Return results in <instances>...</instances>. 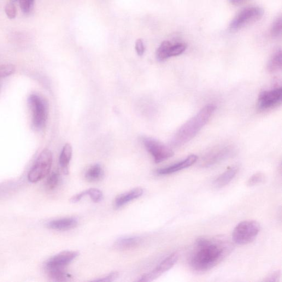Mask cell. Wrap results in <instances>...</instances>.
Here are the masks:
<instances>
[{
    "instance_id": "6da1fadb",
    "label": "cell",
    "mask_w": 282,
    "mask_h": 282,
    "mask_svg": "<svg viewBox=\"0 0 282 282\" xmlns=\"http://www.w3.org/2000/svg\"><path fill=\"white\" fill-rule=\"evenodd\" d=\"M195 249L190 258L191 267L196 271L204 272L213 268L227 254V246L204 238L197 239Z\"/></svg>"
},
{
    "instance_id": "7a4b0ae2",
    "label": "cell",
    "mask_w": 282,
    "mask_h": 282,
    "mask_svg": "<svg viewBox=\"0 0 282 282\" xmlns=\"http://www.w3.org/2000/svg\"><path fill=\"white\" fill-rule=\"evenodd\" d=\"M216 109L214 104L205 105L175 133L172 139V145L174 147H180L189 142L206 124Z\"/></svg>"
},
{
    "instance_id": "3957f363",
    "label": "cell",
    "mask_w": 282,
    "mask_h": 282,
    "mask_svg": "<svg viewBox=\"0 0 282 282\" xmlns=\"http://www.w3.org/2000/svg\"><path fill=\"white\" fill-rule=\"evenodd\" d=\"M260 230L259 223L255 221H245L239 223L232 233L233 242L238 245L249 244L256 239Z\"/></svg>"
},
{
    "instance_id": "277c9868",
    "label": "cell",
    "mask_w": 282,
    "mask_h": 282,
    "mask_svg": "<svg viewBox=\"0 0 282 282\" xmlns=\"http://www.w3.org/2000/svg\"><path fill=\"white\" fill-rule=\"evenodd\" d=\"M28 104L32 113L33 126L38 130L43 129L48 120V103L43 97L37 95H32L28 98Z\"/></svg>"
},
{
    "instance_id": "5b68a950",
    "label": "cell",
    "mask_w": 282,
    "mask_h": 282,
    "mask_svg": "<svg viewBox=\"0 0 282 282\" xmlns=\"http://www.w3.org/2000/svg\"><path fill=\"white\" fill-rule=\"evenodd\" d=\"M52 163L51 152L45 149L40 154L34 166L29 172L28 180L31 183H36L48 175Z\"/></svg>"
},
{
    "instance_id": "8992f818",
    "label": "cell",
    "mask_w": 282,
    "mask_h": 282,
    "mask_svg": "<svg viewBox=\"0 0 282 282\" xmlns=\"http://www.w3.org/2000/svg\"><path fill=\"white\" fill-rule=\"evenodd\" d=\"M264 14V11L259 7H250L246 8L234 18L231 22L229 28L232 31H237L261 19Z\"/></svg>"
},
{
    "instance_id": "52a82bcc",
    "label": "cell",
    "mask_w": 282,
    "mask_h": 282,
    "mask_svg": "<svg viewBox=\"0 0 282 282\" xmlns=\"http://www.w3.org/2000/svg\"><path fill=\"white\" fill-rule=\"evenodd\" d=\"M235 152L231 145H222L212 149L204 155L201 160V166L209 167L232 156Z\"/></svg>"
},
{
    "instance_id": "ba28073f",
    "label": "cell",
    "mask_w": 282,
    "mask_h": 282,
    "mask_svg": "<svg viewBox=\"0 0 282 282\" xmlns=\"http://www.w3.org/2000/svg\"><path fill=\"white\" fill-rule=\"evenodd\" d=\"M143 143L156 163L162 162L174 156V152L171 149L158 140L144 138Z\"/></svg>"
},
{
    "instance_id": "9c48e42d",
    "label": "cell",
    "mask_w": 282,
    "mask_h": 282,
    "mask_svg": "<svg viewBox=\"0 0 282 282\" xmlns=\"http://www.w3.org/2000/svg\"><path fill=\"white\" fill-rule=\"evenodd\" d=\"M282 89L281 87L262 92L258 98V109L264 110L273 108L281 101Z\"/></svg>"
},
{
    "instance_id": "30bf717a",
    "label": "cell",
    "mask_w": 282,
    "mask_h": 282,
    "mask_svg": "<svg viewBox=\"0 0 282 282\" xmlns=\"http://www.w3.org/2000/svg\"><path fill=\"white\" fill-rule=\"evenodd\" d=\"M78 251H66L60 252L52 257L47 262L46 269L47 271L52 270L64 269L68 264L78 257Z\"/></svg>"
},
{
    "instance_id": "8fae6325",
    "label": "cell",
    "mask_w": 282,
    "mask_h": 282,
    "mask_svg": "<svg viewBox=\"0 0 282 282\" xmlns=\"http://www.w3.org/2000/svg\"><path fill=\"white\" fill-rule=\"evenodd\" d=\"M178 253L174 252L164 259L152 271L143 275L138 281H151L160 277L162 274L169 271L175 265L178 260Z\"/></svg>"
},
{
    "instance_id": "7c38bea8",
    "label": "cell",
    "mask_w": 282,
    "mask_h": 282,
    "mask_svg": "<svg viewBox=\"0 0 282 282\" xmlns=\"http://www.w3.org/2000/svg\"><path fill=\"white\" fill-rule=\"evenodd\" d=\"M197 160L198 157L196 155H190L184 160L175 163L173 165L158 170L157 173L159 175H164L179 172L180 170L191 167L197 162Z\"/></svg>"
},
{
    "instance_id": "4fadbf2b",
    "label": "cell",
    "mask_w": 282,
    "mask_h": 282,
    "mask_svg": "<svg viewBox=\"0 0 282 282\" xmlns=\"http://www.w3.org/2000/svg\"><path fill=\"white\" fill-rule=\"evenodd\" d=\"M78 225V220L72 217L52 221L48 223V226L54 230L64 231L73 229Z\"/></svg>"
},
{
    "instance_id": "5bb4252c",
    "label": "cell",
    "mask_w": 282,
    "mask_h": 282,
    "mask_svg": "<svg viewBox=\"0 0 282 282\" xmlns=\"http://www.w3.org/2000/svg\"><path fill=\"white\" fill-rule=\"evenodd\" d=\"M143 241L142 238L137 236L123 237L117 239L115 246L117 249L130 250L138 246L143 243Z\"/></svg>"
},
{
    "instance_id": "9a60e30c",
    "label": "cell",
    "mask_w": 282,
    "mask_h": 282,
    "mask_svg": "<svg viewBox=\"0 0 282 282\" xmlns=\"http://www.w3.org/2000/svg\"><path fill=\"white\" fill-rule=\"evenodd\" d=\"M144 191L141 188H136L130 191L122 194L117 197L115 201V206L116 208H120L123 205L131 202L133 199H136L143 195Z\"/></svg>"
},
{
    "instance_id": "2e32d148",
    "label": "cell",
    "mask_w": 282,
    "mask_h": 282,
    "mask_svg": "<svg viewBox=\"0 0 282 282\" xmlns=\"http://www.w3.org/2000/svg\"><path fill=\"white\" fill-rule=\"evenodd\" d=\"M238 171L237 167H233L219 176L214 181L216 187L222 188L228 185L235 177Z\"/></svg>"
},
{
    "instance_id": "e0dca14e",
    "label": "cell",
    "mask_w": 282,
    "mask_h": 282,
    "mask_svg": "<svg viewBox=\"0 0 282 282\" xmlns=\"http://www.w3.org/2000/svg\"><path fill=\"white\" fill-rule=\"evenodd\" d=\"M73 155L72 145L67 144L63 148L59 159L60 165L64 174L68 173V165Z\"/></svg>"
},
{
    "instance_id": "ac0fdd59",
    "label": "cell",
    "mask_w": 282,
    "mask_h": 282,
    "mask_svg": "<svg viewBox=\"0 0 282 282\" xmlns=\"http://www.w3.org/2000/svg\"><path fill=\"white\" fill-rule=\"evenodd\" d=\"M104 175L102 167L99 164H96L90 167L85 174L86 179L90 182H96L101 180Z\"/></svg>"
},
{
    "instance_id": "d6986e66",
    "label": "cell",
    "mask_w": 282,
    "mask_h": 282,
    "mask_svg": "<svg viewBox=\"0 0 282 282\" xmlns=\"http://www.w3.org/2000/svg\"><path fill=\"white\" fill-rule=\"evenodd\" d=\"M281 68V51H276L268 62L267 69L270 73L277 72Z\"/></svg>"
},
{
    "instance_id": "ffe728a7",
    "label": "cell",
    "mask_w": 282,
    "mask_h": 282,
    "mask_svg": "<svg viewBox=\"0 0 282 282\" xmlns=\"http://www.w3.org/2000/svg\"><path fill=\"white\" fill-rule=\"evenodd\" d=\"M173 43L169 41H164L156 51V58L158 61H163L170 57V50Z\"/></svg>"
},
{
    "instance_id": "44dd1931",
    "label": "cell",
    "mask_w": 282,
    "mask_h": 282,
    "mask_svg": "<svg viewBox=\"0 0 282 282\" xmlns=\"http://www.w3.org/2000/svg\"><path fill=\"white\" fill-rule=\"evenodd\" d=\"M49 277L54 281H63L68 280L72 277L64 269L52 270L47 271Z\"/></svg>"
},
{
    "instance_id": "7402d4cb",
    "label": "cell",
    "mask_w": 282,
    "mask_h": 282,
    "mask_svg": "<svg viewBox=\"0 0 282 282\" xmlns=\"http://www.w3.org/2000/svg\"><path fill=\"white\" fill-rule=\"evenodd\" d=\"M266 180V176L262 173H257L252 175L247 182V185L248 186H254L264 183Z\"/></svg>"
},
{
    "instance_id": "603a6c76",
    "label": "cell",
    "mask_w": 282,
    "mask_h": 282,
    "mask_svg": "<svg viewBox=\"0 0 282 282\" xmlns=\"http://www.w3.org/2000/svg\"><path fill=\"white\" fill-rule=\"evenodd\" d=\"M60 181V175L58 173H53L47 179L46 186L50 190H54L57 186Z\"/></svg>"
},
{
    "instance_id": "cb8c5ba5",
    "label": "cell",
    "mask_w": 282,
    "mask_h": 282,
    "mask_svg": "<svg viewBox=\"0 0 282 282\" xmlns=\"http://www.w3.org/2000/svg\"><path fill=\"white\" fill-rule=\"evenodd\" d=\"M16 72V67L13 64H4L0 65V78L8 77Z\"/></svg>"
},
{
    "instance_id": "d4e9b609",
    "label": "cell",
    "mask_w": 282,
    "mask_h": 282,
    "mask_svg": "<svg viewBox=\"0 0 282 282\" xmlns=\"http://www.w3.org/2000/svg\"><path fill=\"white\" fill-rule=\"evenodd\" d=\"M186 48L187 45L185 43H177L173 44L171 50H170V57L179 56L183 54V53L186 50Z\"/></svg>"
},
{
    "instance_id": "484cf974",
    "label": "cell",
    "mask_w": 282,
    "mask_h": 282,
    "mask_svg": "<svg viewBox=\"0 0 282 282\" xmlns=\"http://www.w3.org/2000/svg\"><path fill=\"white\" fill-rule=\"evenodd\" d=\"M282 28L281 17H279L276 19L271 27V34L273 38H278L281 36Z\"/></svg>"
},
{
    "instance_id": "4316f807",
    "label": "cell",
    "mask_w": 282,
    "mask_h": 282,
    "mask_svg": "<svg viewBox=\"0 0 282 282\" xmlns=\"http://www.w3.org/2000/svg\"><path fill=\"white\" fill-rule=\"evenodd\" d=\"M87 195L89 196L94 202L98 203L101 202L103 198V193L101 191L95 188L86 190Z\"/></svg>"
},
{
    "instance_id": "83f0119b",
    "label": "cell",
    "mask_w": 282,
    "mask_h": 282,
    "mask_svg": "<svg viewBox=\"0 0 282 282\" xmlns=\"http://www.w3.org/2000/svg\"><path fill=\"white\" fill-rule=\"evenodd\" d=\"M35 0H20V8L23 13H31L33 9Z\"/></svg>"
},
{
    "instance_id": "f1b7e54d",
    "label": "cell",
    "mask_w": 282,
    "mask_h": 282,
    "mask_svg": "<svg viewBox=\"0 0 282 282\" xmlns=\"http://www.w3.org/2000/svg\"><path fill=\"white\" fill-rule=\"evenodd\" d=\"M5 13L10 19H15L17 16V8L13 2L11 1L6 6Z\"/></svg>"
},
{
    "instance_id": "f546056e",
    "label": "cell",
    "mask_w": 282,
    "mask_h": 282,
    "mask_svg": "<svg viewBox=\"0 0 282 282\" xmlns=\"http://www.w3.org/2000/svg\"><path fill=\"white\" fill-rule=\"evenodd\" d=\"M119 277V273L114 272L110 273L109 274L101 279L95 280L96 281H112L115 280Z\"/></svg>"
},
{
    "instance_id": "4dcf8cb0",
    "label": "cell",
    "mask_w": 282,
    "mask_h": 282,
    "mask_svg": "<svg viewBox=\"0 0 282 282\" xmlns=\"http://www.w3.org/2000/svg\"><path fill=\"white\" fill-rule=\"evenodd\" d=\"M135 48H136V52L139 56L144 55L145 49L142 39H139L136 41Z\"/></svg>"
},
{
    "instance_id": "1f68e13d",
    "label": "cell",
    "mask_w": 282,
    "mask_h": 282,
    "mask_svg": "<svg viewBox=\"0 0 282 282\" xmlns=\"http://www.w3.org/2000/svg\"><path fill=\"white\" fill-rule=\"evenodd\" d=\"M280 273L279 271L273 272L270 274L264 281H277L280 278Z\"/></svg>"
},
{
    "instance_id": "d6a6232c",
    "label": "cell",
    "mask_w": 282,
    "mask_h": 282,
    "mask_svg": "<svg viewBox=\"0 0 282 282\" xmlns=\"http://www.w3.org/2000/svg\"><path fill=\"white\" fill-rule=\"evenodd\" d=\"M87 195L86 190L83 192H81L80 193L77 194V195H75L72 198H70V202L72 203H78L79 202L82 198L84 197Z\"/></svg>"
},
{
    "instance_id": "836d02e7",
    "label": "cell",
    "mask_w": 282,
    "mask_h": 282,
    "mask_svg": "<svg viewBox=\"0 0 282 282\" xmlns=\"http://www.w3.org/2000/svg\"><path fill=\"white\" fill-rule=\"evenodd\" d=\"M247 0H229L230 3L234 6H240L244 4Z\"/></svg>"
},
{
    "instance_id": "e575fe53",
    "label": "cell",
    "mask_w": 282,
    "mask_h": 282,
    "mask_svg": "<svg viewBox=\"0 0 282 282\" xmlns=\"http://www.w3.org/2000/svg\"><path fill=\"white\" fill-rule=\"evenodd\" d=\"M12 2H13L14 3L16 2L17 1V0H11Z\"/></svg>"
}]
</instances>
